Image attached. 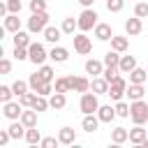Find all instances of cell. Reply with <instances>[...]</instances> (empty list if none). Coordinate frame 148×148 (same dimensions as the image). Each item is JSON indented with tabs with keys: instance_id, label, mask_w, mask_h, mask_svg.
<instances>
[{
	"instance_id": "obj_1",
	"label": "cell",
	"mask_w": 148,
	"mask_h": 148,
	"mask_svg": "<svg viewBox=\"0 0 148 148\" xmlns=\"http://www.w3.org/2000/svg\"><path fill=\"white\" fill-rule=\"evenodd\" d=\"M130 118H132L134 125L148 123V104H146L143 99H134V102L130 104Z\"/></svg>"
},
{
	"instance_id": "obj_2",
	"label": "cell",
	"mask_w": 148,
	"mask_h": 148,
	"mask_svg": "<svg viewBox=\"0 0 148 148\" xmlns=\"http://www.w3.org/2000/svg\"><path fill=\"white\" fill-rule=\"evenodd\" d=\"M97 12L95 9H90V7H86L81 14H79V30L81 32H88V30H95V25H97Z\"/></svg>"
},
{
	"instance_id": "obj_3",
	"label": "cell",
	"mask_w": 148,
	"mask_h": 148,
	"mask_svg": "<svg viewBox=\"0 0 148 148\" xmlns=\"http://www.w3.org/2000/svg\"><path fill=\"white\" fill-rule=\"evenodd\" d=\"M49 25V14L46 12H35L30 18H28V32L37 35V32H44Z\"/></svg>"
},
{
	"instance_id": "obj_4",
	"label": "cell",
	"mask_w": 148,
	"mask_h": 148,
	"mask_svg": "<svg viewBox=\"0 0 148 148\" xmlns=\"http://www.w3.org/2000/svg\"><path fill=\"white\" fill-rule=\"evenodd\" d=\"M79 109L83 111V116L86 113H97V109H99V99H97V92H81V99H79Z\"/></svg>"
},
{
	"instance_id": "obj_5",
	"label": "cell",
	"mask_w": 148,
	"mask_h": 148,
	"mask_svg": "<svg viewBox=\"0 0 148 148\" xmlns=\"http://www.w3.org/2000/svg\"><path fill=\"white\" fill-rule=\"evenodd\" d=\"M127 92V81H125V76H116L111 83H109V97L113 99V102H118V99H123V95Z\"/></svg>"
},
{
	"instance_id": "obj_6",
	"label": "cell",
	"mask_w": 148,
	"mask_h": 148,
	"mask_svg": "<svg viewBox=\"0 0 148 148\" xmlns=\"http://www.w3.org/2000/svg\"><path fill=\"white\" fill-rule=\"evenodd\" d=\"M46 58H49V53H46V49H44L42 44L32 42V44L28 46V60H30L32 65H44Z\"/></svg>"
},
{
	"instance_id": "obj_7",
	"label": "cell",
	"mask_w": 148,
	"mask_h": 148,
	"mask_svg": "<svg viewBox=\"0 0 148 148\" xmlns=\"http://www.w3.org/2000/svg\"><path fill=\"white\" fill-rule=\"evenodd\" d=\"M72 39H74V51H76V53L88 56V53L92 51V42H90V37H86V32L72 35Z\"/></svg>"
},
{
	"instance_id": "obj_8",
	"label": "cell",
	"mask_w": 148,
	"mask_h": 148,
	"mask_svg": "<svg viewBox=\"0 0 148 148\" xmlns=\"http://www.w3.org/2000/svg\"><path fill=\"white\" fill-rule=\"evenodd\" d=\"M2 113H5V118H9V120H18L21 113H23V104H21V102H5V104H2Z\"/></svg>"
},
{
	"instance_id": "obj_9",
	"label": "cell",
	"mask_w": 148,
	"mask_h": 148,
	"mask_svg": "<svg viewBox=\"0 0 148 148\" xmlns=\"http://www.w3.org/2000/svg\"><path fill=\"white\" fill-rule=\"evenodd\" d=\"M69 81V90H76V92H88L90 90V81L86 76H67Z\"/></svg>"
},
{
	"instance_id": "obj_10",
	"label": "cell",
	"mask_w": 148,
	"mask_h": 148,
	"mask_svg": "<svg viewBox=\"0 0 148 148\" xmlns=\"http://www.w3.org/2000/svg\"><path fill=\"white\" fill-rule=\"evenodd\" d=\"M90 90L97 92V95H109V81L104 76H92L90 81Z\"/></svg>"
},
{
	"instance_id": "obj_11",
	"label": "cell",
	"mask_w": 148,
	"mask_h": 148,
	"mask_svg": "<svg viewBox=\"0 0 148 148\" xmlns=\"http://www.w3.org/2000/svg\"><path fill=\"white\" fill-rule=\"evenodd\" d=\"M116 116H118V113H116V106H111V104H99V109H97V118H99L102 123H111Z\"/></svg>"
},
{
	"instance_id": "obj_12",
	"label": "cell",
	"mask_w": 148,
	"mask_h": 148,
	"mask_svg": "<svg viewBox=\"0 0 148 148\" xmlns=\"http://www.w3.org/2000/svg\"><path fill=\"white\" fill-rule=\"evenodd\" d=\"M2 28H5L7 32H18V30H21V18H18V14H7L5 21H2Z\"/></svg>"
},
{
	"instance_id": "obj_13",
	"label": "cell",
	"mask_w": 148,
	"mask_h": 148,
	"mask_svg": "<svg viewBox=\"0 0 148 148\" xmlns=\"http://www.w3.org/2000/svg\"><path fill=\"white\" fill-rule=\"evenodd\" d=\"M141 30H143V23H141V18H139V16H132V18H127V21H125V32H127L130 37L139 35Z\"/></svg>"
},
{
	"instance_id": "obj_14",
	"label": "cell",
	"mask_w": 148,
	"mask_h": 148,
	"mask_svg": "<svg viewBox=\"0 0 148 148\" xmlns=\"http://www.w3.org/2000/svg\"><path fill=\"white\" fill-rule=\"evenodd\" d=\"M95 37H97L99 42H109V39L113 37L111 25H109V23H97V25H95Z\"/></svg>"
},
{
	"instance_id": "obj_15",
	"label": "cell",
	"mask_w": 148,
	"mask_h": 148,
	"mask_svg": "<svg viewBox=\"0 0 148 148\" xmlns=\"http://www.w3.org/2000/svg\"><path fill=\"white\" fill-rule=\"evenodd\" d=\"M49 58H51L53 62H67V58H69V51H67L65 46H58V44H53V49H51Z\"/></svg>"
},
{
	"instance_id": "obj_16",
	"label": "cell",
	"mask_w": 148,
	"mask_h": 148,
	"mask_svg": "<svg viewBox=\"0 0 148 148\" xmlns=\"http://www.w3.org/2000/svg\"><path fill=\"white\" fill-rule=\"evenodd\" d=\"M37 113H39V111H35L32 106H30V109L25 106L23 113H21V123H23L25 127H37Z\"/></svg>"
},
{
	"instance_id": "obj_17",
	"label": "cell",
	"mask_w": 148,
	"mask_h": 148,
	"mask_svg": "<svg viewBox=\"0 0 148 148\" xmlns=\"http://www.w3.org/2000/svg\"><path fill=\"white\" fill-rule=\"evenodd\" d=\"M99 118H97V113H86L83 116V120H81V127L86 130V132H95L97 127H99Z\"/></svg>"
},
{
	"instance_id": "obj_18",
	"label": "cell",
	"mask_w": 148,
	"mask_h": 148,
	"mask_svg": "<svg viewBox=\"0 0 148 148\" xmlns=\"http://www.w3.org/2000/svg\"><path fill=\"white\" fill-rule=\"evenodd\" d=\"M146 136H148V132L143 130V125H136L130 130V143H134V146H141Z\"/></svg>"
},
{
	"instance_id": "obj_19",
	"label": "cell",
	"mask_w": 148,
	"mask_h": 148,
	"mask_svg": "<svg viewBox=\"0 0 148 148\" xmlns=\"http://www.w3.org/2000/svg\"><path fill=\"white\" fill-rule=\"evenodd\" d=\"M42 35H44V39H46L49 44H58V42H60V35H62V28H56V25H46V30H44Z\"/></svg>"
},
{
	"instance_id": "obj_20",
	"label": "cell",
	"mask_w": 148,
	"mask_h": 148,
	"mask_svg": "<svg viewBox=\"0 0 148 148\" xmlns=\"http://www.w3.org/2000/svg\"><path fill=\"white\" fill-rule=\"evenodd\" d=\"M102 72H104V60H102V62H99V60H95V58L86 60V74H92V76H102Z\"/></svg>"
},
{
	"instance_id": "obj_21",
	"label": "cell",
	"mask_w": 148,
	"mask_h": 148,
	"mask_svg": "<svg viewBox=\"0 0 148 148\" xmlns=\"http://www.w3.org/2000/svg\"><path fill=\"white\" fill-rule=\"evenodd\" d=\"M125 95L130 97V102H134V99H143V95H146V90H143V83H130Z\"/></svg>"
},
{
	"instance_id": "obj_22",
	"label": "cell",
	"mask_w": 148,
	"mask_h": 148,
	"mask_svg": "<svg viewBox=\"0 0 148 148\" xmlns=\"http://www.w3.org/2000/svg\"><path fill=\"white\" fill-rule=\"evenodd\" d=\"M127 46H130V39H127V37H123V35H113V37H111V49H113V51L125 53Z\"/></svg>"
},
{
	"instance_id": "obj_23",
	"label": "cell",
	"mask_w": 148,
	"mask_h": 148,
	"mask_svg": "<svg viewBox=\"0 0 148 148\" xmlns=\"http://www.w3.org/2000/svg\"><path fill=\"white\" fill-rule=\"evenodd\" d=\"M136 67V58L134 56H120V62H118V69L123 74H130L132 69Z\"/></svg>"
},
{
	"instance_id": "obj_24",
	"label": "cell",
	"mask_w": 148,
	"mask_h": 148,
	"mask_svg": "<svg viewBox=\"0 0 148 148\" xmlns=\"http://www.w3.org/2000/svg\"><path fill=\"white\" fill-rule=\"evenodd\" d=\"M7 130H9L12 139H25V130H28V127H25V125L21 123V118H18V120H14V123H12Z\"/></svg>"
},
{
	"instance_id": "obj_25",
	"label": "cell",
	"mask_w": 148,
	"mask_h": 148,
	"mask_svg": "<svg viewBox=\"0 0 148 148\" xmlns=\"http://www.w3.org/2000/svg\"><path fill=\"white\" fill-rule=\"evenodd\" d=\"M58 139H60L62 146H72V143L76 141V132H74L72 127H62V130L58 132Z\"/></svg>"
},
{
	"instance_id": "obj_26",
	"label": "cell",
	"mask_w": 148,
	"mask_h": 148,
	"mask_svg": "<svg viewBox=\"0 0 148 148\" xmlns=\"http://www.w3.org/2000/svg\"><path fill=\"white\" fill-rule=\"evenodd\" d=\"M111 141H113L116 146L130 141V130H125V127H116V130H111Z\"/></svg>"
},
{
	"instance_id": "obj_27",
	"label": "cell",
	"mask_w": 148,
	"mask_h": 148,
	"mask_svg": "<svg viewBox=\"0 0 148 148\" xmlns=\"http://www.w3.org/2000/svg\"><path fill=\"white\" fill-rule=\"evenodd\" d=\"M30 35H32V32H23V30L14 32V37H12V39H14V46H25V49H28V46L32 44V42H30Z\"/></svg>"
},
{
	"instance_id": "obj_28",
	"label": "cell",
	"mask_w": 148,
	"mask_h": 148,
	"mask_svg": "<svg viewBox=\"0 0 148 148\" xmlns=\"http://www.w3.org/2000/svg\"><path fill=\"white\" fill-rule=\"evenodd\" d=\"M49 104H51V109H56V111L65 109V104H67L65 92H53V95H51V99H49Z\"/></svg>"
},
{
	"instance_id": "obj_29",
	"label": "cell",
	"mask_w": 148,
	"mask_h": 148,
	"mask_svg": "<svg viewBox=\"0 0 148 148\" xmlns=\"http://www.w3.org/2000/svg\"><path fill=\"white\" fill-rule=\"evenodd\" d=\"M148 79V69H141V67H134L130 72V83H146Z\"/></svg>"
},
{
	"instance_id": "obj_30",
	"label": "cell",
	"mask_w": 148,
	"mask_h": 148,
	"mask_svg": "<svg viewBox=\"0 0 148 148\" xmlns=\"http://www.w3.org/2000/svg\"><path fill=\"white\" fill-rule=\"evenodd\" d=\"M62 32L65 35H74V30L79 28V18H74V16H67V18H62Z\"/></svg>"
},
{
	"instance_id": "obj_31",
	"label": "cell",
	"mask_w": 148,
	"mask_h": 148,
	"mask_svg": "<svg viewBox=\"0 0 148 148\" xmlns=\"http://www.w3.org/2000/svg\"><path fill=\"white\" fill-rule=\"evenodd\" d=\"M118 62H120V53L118 51H106L104 53V67H118Z\"/></svg>"
},
{
	"instance_id": "obj_32",
	"label": "cell",
	"mask_w": 148,
	"mask_h": 148,
	"mask_svg": "<svg viewBox=\"0 0 148 148\" xmlns=\"http://www.w3.org/2000/svg\"><path fill=\"white\" fill-rule=\"evenodd\" d=\"M25 141H28L30 146L42 143V134H39V130H37V127H28V130H25Z\"/></svg>"
},
{
	"instance_id": "obj_33",
	"label": "cell",
	"mask_w": 148,
	"mask_h": 148,
	"mask_svg": "<svg viewBox=\"0 0 148 148\" xmlns=\"http://www.w3.org/2000/svg\"><path fill=\"white\" fill-rule=\"evenodd\" d=\"M35 111H46L51 104H49V99L44 97V95H35V99H32V104H30Z\"/></svg>"
},
{
	"instance_id": "obj_34",
	"label": "cell",
	"mask_w": 148,
	"mask_h": 148,
	"mask_svg": "<svg viewBox=\"0 0 148 148\" xmlns=\"http://www.w3.org/2000/svg\"><path fill=\"white\" fill-rule=\"evenodd\" d=\"M37 74H39L44 81L53 83V74H56V72H53V67H51V65H39V72H37Z\"/></svg>"
},
{
	"instance_id": "obj_35",
	"label": "cell",
	"mask_w": 148,
	"mask_h": 148,
	"mask_svg": "<svg viewBox=\"0 0 148 148\" xmlns=\"http://www.w3.org/2000/svg\"><path fill=\"white\" fill-rule=\"evenodd\" d=\"M28 83H30V90H35V92H39V88H42V86H44L46 81H44V79H42V76H39L37 72H35V74H30V79H28Z\"/></svg>"
},
{
	"instance_id": "obj_36",
	"label": "cell",
	"mask_w": 148,
	"mask_h": 148,
	"mask_svg": "<svg viewBox=\"0 0 148 148\" xmlns=\"http://www.w3.org/2000/svg\"><path fill=\"white\" fill-rule=\"evenodd\" d=\"M28 86H30V83H25V81H21V79H18V81H14V83H12V90H14V95H16V97H21L23 92H28Z\"/></svg>"
},
{
	"instance_id": "obj_37",
	"label": "cell",
	"mask_w": 148,
	"mask_h": 148,
	"mask_svg": "<svg viewBox=\"0 0 148 148\" xmlns=\"http://www.w3.org/2000/svg\"><path fill=\"white\" fill-rule=\"evenodd\" d=\"M116 113H118L120 118H130V104L123 102V99H118V102H116Z\"/></svg>"
},
{
	"instance_id": "obj_38",
	"label": "cell",
	"mask_w": 148,
	"mask_h": 148,
	"mask_svg": "<svg viewBox=\"0 0 148 148\" xmlns=\"http://www.w3.org/2000/svg\"><path fill=\"white\" fill-rule=\"evenodd\" d=\"M12 97H14L12 86H0V102H2V104H5V102H12Z\"/></svg>"
},
{
	"instance_id": "obj_39",
	"label": "cell",
	"mask_w": 148,
	"mask_h": 148,
	"mask_svg": "<svg viewBox=\"0 0 148 148\" xmlns=\"http://www.w3.org/2000/svg\"><path fill=\"white\" fill-rule=\"evenodd\" d=\"M118 74H123V72H120L118 67H104V72H102V76H104V79H106L109 83H111V81H113V79H116Z\"/></svg>"
},
{
	"instance_id": "obj_40",
	"label": "cell",
	"mask_w": 148,
	"mask_h": 148,
	"mask_svg": "<svg viewBox=\"0 0 148 148\" xmlns=\"http://www.w3.org/2000/svg\"><path fill=\"white\" fill-rule=\"evenodd\" d=\"M56 92H69V81H67V76H62V79H56Z\"/></svg>"
},
{
	"instance_id": "obj_41",
	"label": "cell",
	"mask_w": 148,
	"mask_h": 148,
	"mask_svg": "<svg viewBox=\"0 0 148 148\" xmlns=\"http://www.w3.org/2000/svg\"><path fill=\"white\" fill-rule=\"evenodd\" d=\"M134 16L146 18V16H148V2H136V5H134Z\"/></svg>"
},
{
	"instance_id": "obj_42",
	"label": "cell",
	"mask_w": 148,
	"mask_h": 148,
	"mask_svg": "<svg viewBox=\"0 0 148 148\" xmlns=\"http://www.w3.org/2000/svg\"><path fill=\"white\" fill-rule=\"evenodd\" d=\"M30 12H46V0H30Z\"/></svg>"
},
{
	"instance_id": "obj_43",
	"label": "cell",
	"mask_w": 148,
	"mask_h": 148,
	"mask_svg": "<svg viewBox=\"0 0 148 148\" xmlns=\"http://www.w3.org/2000/svg\"><path fill=\"white\" fill-rule=\"evenodd\" d=\"M125 7V0H106V9L109 12H120Z\"/></svg>"
},
{
	"instance_id": "obj_44",
	"label": "cell",
	"mask_w": 148,
	"mask_h": 148,
	"mask_svg": "<svg viewBox=\"0 0 148 148\" xmlns=\"http://www.w3.org/2000/svg\"><path fill=\"white\" fill-rule=\"evenodd\" d=\"M14 58L16 60H28V49L25 46H14Z\"/></svg>"
},
{
	"instance_id": "obj_45",
	"label": "cell",
	"mask_w": 148,
	"mask_h": 148,
	"mask_svg": "<svg viewBox=\"0 0 148 148\" xmlns=\"http://www.w3.org/2000/svg\"><path fill=\"white\" fill-rule=\"evenodd\" d=\"M35 95H37L35 90H32V92H23V95L18 97V102H21L23 106H30V104H32V99H35Z\"/></svg>"
},
{
	"instance_id": "obj_46",
	"label": "cell",
	"mask_w": 148,
	"mask_h": 148,
	"mask_svg": "<svg viewBox=\"0 0 148 148\" xmlns=\"http://www.w3.org/2000/svg\"><path fill=\"white\" fill-rule=\"evenodd\" d=\"M60 143V139H56V136H46V139H42V148H53V146H58Z\"/></svg>"
},
{
	"instance_id": "obj_47",
	"label": "cell",
	"mask_w": 148,
	"mask_h": 148,
	"mask_svg": "<svg viewBox=\"0 0 148 148\" xmlns=\"http://www.w3.org/2000/svg\"><path fill=\"white\" fill-rule=\"evenodd\" d=\"M7 9H9V14H18L21 12V0H7Z\"/></svg>"
},
{
	"instance_id": "obj_48",
	"label": "cell",
	"mask_w": 148,
	"mask_h": 148,
	"mask_svg": "<svg viewBox=\"0 0 148 148\" xmlns=\"http://www.w3.org/2000/svg\"><path fill=\"white\" fill-rule=\"evenodd\" d=\"M0 72H2V74H9V72H12V62H9L7 58L0 60Z\"/></svg>"
},
{
	"instance_id": "obj_49",
	"label": "cell",
	"mask_w": 148,
	"mask_h": 148,
	"mask_svg": "<svg viewBox=\"0 0 148 148\" xmlns=\"http://www.w3.org/2000/svg\"><path fill=\"white\" fill-rule=\"evenodd\" d=\"M9 139H12L9 130H0V146H7V143H9Z\"/></svg>"
},
{
	"instance_id": "obj_50",
	"label": "cell",
	"mask_w": 148,
	"mask_h": 148,
	"mask_svg": "<svg viewBox=\"0 0 148 148\" xmlns=\"http://www.w3.org/2000/svg\"><path fill=\"white\" fill-rule=\"evenodd\" d=\"M79 2H81V5H83V7H90V5H92V2H95V0H79Z\"/></svg>"
},
{
	"instance_id": "obj_51",
	"label": "cell",
	"mask_w": 148,
	"mask_h": 148,
	"mask_svg": "<svg viewBox=\"0 0 148 148\" xmlns=\"http://www.w3.org/2000/svg\"><path fill=\"white\" fill-rule=\"evenodd\" d=\"M141 148H148V136L143 139V143H141Z\"/></svg>"
}]
</instances>
